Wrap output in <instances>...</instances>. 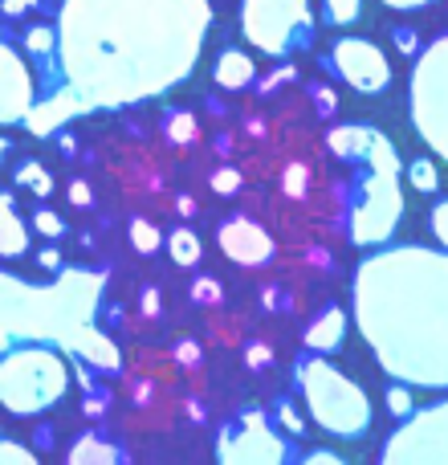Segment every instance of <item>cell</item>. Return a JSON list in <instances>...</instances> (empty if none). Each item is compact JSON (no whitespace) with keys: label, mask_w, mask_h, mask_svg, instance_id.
Here are the masks:
<instances>
[{"label":"cell","mask_w":448,"mask_h":465,"mask_svg":"<svg viewBox=\"0 0 448 465\" xmlns=\"http://www.w3.org/2000/svg\"><path fill=\"white\" fill-rule=\"evenodd\" d=\"M212 21L209 0H65L57 49L82 106H127L184 82Z\"/></svg>","instance_id":"1"},{"label":"cell","mask_w":448,"mask_h":465,"mask_svg":"<svg viewBox=\"0 0 448 465\" xmlns=\"http://www.w3.org/2000/svg\"><path fill=\"white\" fill-rule=\"evenodd\" d=\"M444 294L448 262L441 249L404 245L359 265L355 314L387 376L420 388H444Z\"/></svg>","instance_id":"2"},{"label":"cell","mask_w":448,"mask_h":465,"mask_svg":"<svg viewBox=\"0 0 448 465\" xmlns=\"http://www.w3.org/2000/svg\"><path fill=\"white\" fill-rule=\"evenodd\" d=\"M102 278L86 270H62L54 286H29L0 273V351L16 339L62 343L98 371L119 368V347L94 331V302Z\"/></svg>","instance_id":"3"},{"label":"cell","mask_w":448,"mask_h":465,"mask_svg":"<svg viewBox=\"0 0 448 465\" xmlns=\"http://www.w3.org/2000/svg\"><path fill=\"white\" fill-rule=\"evenodd\" d=\"M326 139L338 160L359 163V193H355L351 204V241L379 245V241L392 237L404 217L395 147L384 139V131L363 127V123H343Z\"/></svg>","instance_id":"4"},{"label":"cell","mask_w":448,"mask_h":465,"mask_svg":"<svg viewBox=\"0 0 448 465\" xmlns=\"http://www.w3.org/2000/svg\"><path fill=\"white\" fill-rule=\"evenodd\" d=\"M70 388V363L54 343L16 339L0 355V409L13 417H41L57 409Z\"/></svg>","instance_id":"5"},{"label":"cell","mask_w":448,"mask_h":465,"mask_svg":"<svg viewBox=\"0 0 448 465\" xmlns=\"http://www.w3.org/2000/svg\"><path fill=\"white\" fill-rule=\"evenodd\" d=\"M297 384L306 392L310 404V417L326 429L330 437H343V441H359L371 429V401L355 380H346L343 371H335L326 360H306L297 368Z\"/></svg>","instance_id":"6"},{"label":"cell","mask_w":448,"mask_h":465,"mask_svg":"<svg viewBox=\"0 0 448 465\" xmlns=\"http://www.w3.org/2000/svg\"><path fill=\"white\" fill-rule=\"evenodd\" d=\"M240 29L257 49L286 57L314 45L310 0H240Z\"/></svg>","instance_id":"7"},{"label":"cell","mask_w":448,"mask_h":465,"mask_svg":"<svg viewBox=\"0 0 448 465\" xmlns=\"http://www.w3.org/2000/svg\"><path fill=\"white\" fill-rule=\"evenodd\" d=\"M412 123L420 139L436 152V160L448 155V37H436L424 49L412 74Z\"/></svg>","instance_id":"8"},{"label":"cell","mask_w":448,"mask_h":465,"mask_svg":"<svg viewBox=\"0 0 448 465\" xmlns=\"http://www.w3.org/2000/svg\"><path fill=\"white\" fill-rule=\"evenodd\" d=\"M444 429H448V409L433 404V409L408 412L392 441L384 445L379 461L384 465H444Z\"/></svg>","instance_id":"9"},{"label":"cell","mask_w":448,"mask_h":465,"mask_svg":"<svg viewBox=\"0 0 448 465\" xmlns=\"http://www.w3.org/2000/svg\"><path fill=\"white\" fill-rule=\"evenodd\" d=\"M286 441L273 437V425L265 420V412H240L237 425H229L220 433L217 445V458L229 465H273L286 458Z\"/></svg>","instance_id":"10"},{"label":"cell","mask_w":448,"mask_h":465,"mask_svg":"<svg viewBox=\"0 0 448 465\" xmlns=\"http://www.w3.org/2000/svg\"><path fill=\"white\" fill-rule=\"evenodd\" d=\"M330 62L338 65L346 86H355L359 94H384L392 86V65H387L384 49L367 37H338L330 49Z\"/></svg>","instance_id":"11"},{"label":"cell","mask_w":448,"mask_h":465,"mask_svg":"<svg viewBox=\"0 0 448 465\" xmlns=\"http://www.w3.org/2000/svg\"><path fill=\"white\" fill-rule=\"evenodd\" d=\"M33 106V74L16 49L0 41V123H21Z\"/></svg>","instance_id":"12"},{"label":"cell","mask_w":448,"mask_h":465,"mask_svg":"<svg viewBox=\"0 0 448 465\" xmlns=\"http://www.w3.org/2000/svg\"><path fill=\"white\" fill-rule=\"evenodd\" d=\"M217 241H220L224 257L237 265H265L273 257V237L248 217H229L220 225Z\"/></svg>","instance_id":"13"},{"label":"cell","mask_w":448,"mask_h":465,"mask_svg":"<svg viewBox=\"0 0 448 465\" xmlns=\"http://www.w3.org/2000/svg\"><path fill=\"white\" fill-rule=\"evenodd\" d=\"M343 339H346V314L338 311V306H326V311H318L310 322H306L302 343L310 347L314 355H330L343 347Z\"/></svg>","instance_id":"14"},{"label":"cell","mask_w":448,"mask_h":465,"mask_svg":"<svg viewBox=\"0 0 448 465\" xmlns=\"http://www.w3.org/2000/svg\"><path fill=\"white\" fill-rule=\"evenodd\" d=\"M78 111H86V106H82V98L73 94V90H65V94H54L49 103H33L29 114H24L21 123H29L33 135H49V131H57L65 119H73Z\"/></svg>","instance_id":"15"},{"label":"cell","mask_w":448,"mask_h":465,"mask_svg":"<svg viewBox=\"0 0 448 465\" xmlns=\"http://www.w3.org/2000/svg\"><path fill=\"white\" fill-rule=\"evenodd\" d=\"M212 78H217V86H224V90H245V86H253L257 65H253V57L240 54V49H224L217 57V65H212Z\"/></svg>","instance_id":"16"},{"label":"cell","mask_w":448,"mask_h":465,"mask_svg":"<svg viewBox=\"0 0 448 465\" xmlns=\"http://www.w3.org/2000/svg\"><path fill=\"white\" fill-rule=\"evenodd\" d=\"M29 253V225L16 217L13 196L0 193V257H21Z\"/></svg>","instance_id":"17"},{"label":"cell","mask_w":448,"mask_h":465,"mask_svg":"<svg viewBox=\"0 0 448 465\" xmlns=\"http://www.w3.org/2000/svg\"><path fill=\"white\" fill-rule=\"evenodd\" d=\"M114 458H119V450H114L111 441H102L98 433H86V437H82V441L70 450V465H94V461L111 465Z\"/></svg>","instance_id":"18"},{"label":"cell","mask_w":448,"mask_h":465,"mask_svg":"<svg viewBox=\"0 0 448 465\" xmlns=\"http://www.w3.org/2000/svg\"><path fill=\"white\" fill-rule=\"evenodd\" d=\"M168 253H171V262L176 265H184V270H192V265H200V253H204V245H200V237H196L192 229H176L168 237Z\"/></svg>","instance_id":"19"},{"label":"cell","mask_w":448,"mask_h":465,"mask_svg":"<svg viewBox=\"0 0 448 465\" xmlns=\"http://www.w3.org/2000/svg\"><path fill=\"white\" fill-rule=\"evenodd\" d=\"M16 184L33 188V196H41V201H45V196L54 193V176H49V172L41 168L37 160H24L21 168H16Z\"/></svg>","instance_id":"20"},{"label":"cell","mask_w":448,"mask_h":465,"mask_svg":"<svg viewBox=\"0 0 448 465\" xmlns=\"http://www.w3.org/2000/svg\"><path fill=\"white\" fill-rule=\"evenodd\" d=\"M131 245H135L139 253H155V249L163 245V237H160V229H155L151 221L135 217V221H131Z\"/></svg>","instance_id":"21"},{"label":"cell","mask_w":448,"mask_h":465,"mask_svg":"<svg viewBox=\"0 0 448 465\" xmlns=\"http://www.w3.org/2000/svg\"><path fill=\"white\" fill-rule=\"evenodd\" d=\"M168 139L176 147H192L196 143V119H192V114H188V111L171 114V119H168Z\"/></svg>","instance_id":"22"},{"label":"cell","mask_w":448,"mask_h":465,"mask_svg":"<svg viewBox=\"0 0 448 465\" xmlns=\"http://www.w3.org/2000/svg\"><path fill=\"white\" fill-rule=\"evenodd\" d=\"M408 180H412V188H416V193H436V188H441V172H436L433 160H416V163H412Z\"/></svg>","instance_id":"23"},{"label":"cell","mask_w":448,"mask_h":465,"mask_svg":"<svg viewBox=\"0 0 448 465\" xmlns=\"http://www.w3.org/2000/svg\"><path fill=\"white\" fill-rule=\"evenodd\" d=\"M322 5H326L330 25H355L363 13V0H322Z\"/></svg>","instance_id":"24"},{"label":"cell","mask_w":448,"mask_h":465,"mask_svg":"<svg viewBox=\"0 0 448 465\" xmlns=\"http://www.w3.org/2000/svg\"><path fill=\"white\" fill-rule=\"evenodd\" d=\"M24 41H29V54H37V57H49L57 49V33L45 29V25H33V29L24 33Z\"/></svg>","instance_id":"25"},{"label":"cell","mask_w":448,"mask_h":465,"mask_svg":"<svg viewBox=\"0 0 448 465\" xmlns=\"http://www.w3.org/2000/svg\"><path fill=\"white\" fill-rule=\"evenodd\" d=\"M192 302H200V306H220V302H224L220 282H217V278H196V282H192Z\"/></svg>","instance_id":"26"},{"label":"cell","mask_w":448,"mask_h":465,"mask_svg":"<svg viewBox=\"0 0 448 465\" xmlns=\"http://www.w3.org/2000/svg\"><path fill=\"white\" fill-rule=\"evenodd\" d=\"M33 229H37L41 237H49V241L65 237V221L57 217V213H49V209H37V213H33Z\"/></svg>","instance_id":"27"},{"label":"cell","mask_w":448,"mask_h":465,"mask_svg":"<svg viewBox=\"0 0 448 465\" xmlns=\"http://www.w3.org/2000/svg\"><path fill=\"white\" fill-rule=\"evenodd\" d=\"M240 184H245V176H240L237 168H217L212 172V193L232 196V193H240Z\"/></svg>","instance_id":"28"},{"label":"cell","mask_w":448,"mask_h":465,"mask_svg":"<svg viewBox=\"0 0 448 465\" xmlns=\"http://www.w3.org/2000/svg\"><path fill=\"white\" fill-rule=\"evenodd\" d=\"M286 193L294 196V201H302V196L310 193V172H306L302 163H289L286 168Z\"/></svg>","instance_id":"29"},{"label":"cell","mask_w":448,"mask_h":465,"mask_svg":"<svg viewBox=\"0 0 448 465\" xmlns=\"http://www.w3.org/2000/svg\"><path fill=\"white\" fill-rule=\"evenodd\" d=\"M0 461H5V465H33V461H37V453H33V450H24V445H16V441H8V437H0Z\"/></svg>","instance_id":"30"},{"label":"cell","mask_w":448,"mask_h":465,"mask_svg":"<svg viewBox=\"0 0 448 465\" xmlns=\"http://www.w3.org/2000/svg\"><path fill=\"white\" fill-rule=\"evenodd\" d=\"M278 420H281V429H286L289 437H302V433H306V425H302V417H297L294 401H281V404H278Z\"/></svg>","instance_id":"31"},{"label":"cell","mask_w":448,"mask_h":465,"mask_svg":"<svg viewBox=\"0 0 448 465\" xmlns=\"http://www.w3.org/2000/svg\"><path fill=\"white\" fill-rule=\"evenodd\" d=\"M245 360H248V368H253V371H265V368L273 363V351H269L265 343H257V339H253V343L245 347Z\"/></svg>","instance_id":"32"},{"label":"cell","mask_w":448,"mask_h":465,"mask_svg":"<svg viewBox=\"0 0 448 465\" xmlns=\"http://www.w3.org/2000/svg\"><path fill=\"white\" fill-rule=\"evenodd\" d=\"M387 409H392L395 417H408V412L416 409V404H412V392H408V388H392V392H387Z\"/></svg>","instance_id":"33"},{"label":"cell","mask_w":448,"mask_h":465,"mask_svg":"<svg viewBox=\"0 0 448 465\" xmlns=\"http://www.w3.org/2000/svg\"><path fill=\"white\" fill-rule=\"evenodd\" d=\"M433 232H436V241H441V245L448 241V204L444 201L433 204Z\"/></svg>","instance_id":"34"},{"label":"cell","mask_w":448,"mask_h":465,"mask_svg":"<svg viewBox=\"0 0 448 465\" xmlns=\"http://www.w3.org/2000/svg\"><path fill=\"white\" fill-rule=\"evenodd\" d=\"M70 201L78 204V209H94V193H90L86 180H73L70 184Z\"/></svg>","instance_id":"35"},{"label":"cell","mask_w":448,"mask_h":465,"mask_svg":"<svg viewBox=\"0 0 448 465\" xmlns=\"http://www.w3.org/2000/svg\"><path fill=\"white\" fill-rule=\"evenodd\" d=\"M139 311H143L147 319H155V314H160V290L143 286V294H139Z\"/></svg>","instance_id":"36"},{"label":"cell","mask_w":448,"mask_h":465,"mask_svg":"<svg viewBox=\"0 0 448 465\" xmlns=\"http://www.w3.org/2000/svg\"><path fill=\"white\" fill-rule=\"evenodd\" d=\"M176 360L188 363V368H196V363H200V347H196L192 339H180V343H176Z\"/></svg>","instance_id":"37"},{"label":"cell","mask_w":448,"mask_h":465,"mask_svg":"<svg viewBox=\"0 0 448 465\" xmlns=\"http://www.w3.org/2000/svg\"><path fill=\"white\" fill-rule=\"evenodd\" d=\"M387 8H395V13H420V8H428L433 0H384Z\"/></svg>","instance_id":"38"},{"label":"cell","mask_w":448,"mask_h":465,"mask_svg":"<svg viewBox=\"0 0 448 465\" xmlns=\"http://www.w3.org/2000/svg\"><path fill=\"white\" fill-rule=\"evenodd\" d=\"M310 94L318 98V111H322V114H330V111H335V94H330L326 86H310Z\"/></svg>","instance_id":"39"},{"label":"cell","mask_w":448,"mask_h":465,"mask_svg":"<svg viewBox=\"0 0 448 465\" xmlns=\"http://www.w3.org/2000/svg\"><path fill=\"white\" fill-rule=\"evenodd\" d=\"M306 461H322V465H343V458H338V453H330V450H310V453H306Z\"/></svg>","instance_id":"40"},{"label":"cell","mask_w":448,"mask_h":465,"mask_svg":"<svg viewBox=\"0 0 448 465\" xmlns=\"http://www.w3.org/2000/svg\"><path fill=\"white\" fill-rule=\"evenodd\" d=\"M395 45H400L404 54H412V49H416V33H412V29H395Z\"/></svg>","instance_id":"41"},{"label":"cell","mask_w":448,"mask_h":465,"mask_svg":"<svg viewBox=\"0 0 448 465\" xmlns=\"http://www.w3.org/2000/svg\"><path fill=\"white\" fill-rule=\"evenodd\" d=\"M41 270H62V253L57 249H41Z\"/></svg>","instance_id":"42"},{"label":"cell","mask_w":448,"mask_h":465,"mask_svg":"<svg viewBox=\"0 0 448 465\" xmlns=\"http://www.w3.org/2000/svg\"><path fill=\"white\" fill-rule=\"evenodd\" d=\"M0 8H5L8 16H24V13H29V5H24V0H0Z\"/></svg>","instance_id":"43"},{"label":"cell","mask_w":448,"mask_h":465,"mask_svg":"<svg viewBox=\"0 0 448 465\" xmlns=\"http://www.w3.org/2000/svg\"><path fill=\"white\" fill-rule=\"evenodd\" d=\"M176 209L184 213V217H196V201H192V196H180V201H176Z\"/></svg>","instance_id":"44"},{"label":"cell","mask_w":448,"mask_h":465,"mask_svg":"<svg viewBox=\"0 0 448 465\" xmlns=\"http://www.w3.org/2000/svg\"><path fill=\"white\" fill-rule=\"evenodd\" d=\"M8 152H13V139H0V163H5Z\"/></svg>","instance_id":"45"},{"label":"cell","mask_w":448,"mask_h":465,"mask_svg":"<svg viewBox=\"0 0 448 465\" xmlns=\"http://www.w3.org/2000/svg\"><path fill=\"white\" fill-rule=\"evenodd\" d=\"M24 5H29V8H33V5H37V0H24Z\"/></svg>","instance_id":"46"}]
</instances>
